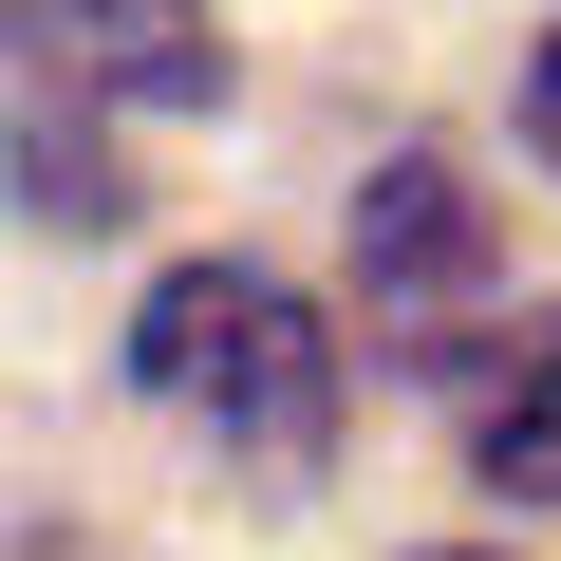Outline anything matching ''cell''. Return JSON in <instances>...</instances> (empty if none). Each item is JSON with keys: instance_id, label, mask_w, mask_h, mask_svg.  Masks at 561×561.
<instances>
[{"instance_id": "1", "label": "cell", "mask_w": 561, "mask_h": 561, "mask_svg": "<svg viewBox=\"0 0 561 561\" xmlns=\"http://www.w3.org/2000/svg\"><path fill=\"white\" fill-rule=\"evenodd\" d=\"M131 375H150L187 431H225L243 468H319L337 412H356L337 319L300 300V280H262V262H169L150 319H131Z\"/></svg>"}, {"instance_id": "2", "label": "cell", "mask_w": 561, "mask_h": 561, "mask_svg": "<svg viewBox=\"0 0 561 561\" xmlns=\"http://www.w3.org/2000/svg\"><path fill=\"white\" fill-rule=\"evenodd\" d=\"M0 57H20V76H76V94H150V113H206L225 94L206 0H0Z\"/></svg>"}, {"instance_id": "3", "label": "cell", "mask_w": 561, "mask_h": 561, "mask_svg": "<svg viewBox=\"0 0 561 561\" xmlns=\"http://www.w3.org/2000/svg\"><path fill=\"white\" fill-rule=\"evenodd\" d=\"M449 431L505 505H561V319H486L449 356Z\"/></svg>"}, {"instance_id": "4", "label": "cell", "mask_w": 561, "mask_h": 561, "mask_svg": "<svg viewBox=\"0 0 561 561\" xmlns=\"http://www.w3.org/2000/svg\"><path fill=\"white\" fill-rule=\"evenodd\" d=\"M356 262H375V300H468L486 280V243H468V187L412 150V169H375V206H356Z\"/></svg>"}, {"instance_id": "5", "label": "cell", "mask_w": 561, "mask_h": 561, "mask_svg": "<svg viewBox=\"0 0 561 561\" xmlns=\"http://www.w3.org/2000/svg\"><path fill=\"white\" fill-rule=\"evenodd\" d=\"M524 131H542V169H561V38H542V76H524Z\"/></svg>"}]
</instances>
